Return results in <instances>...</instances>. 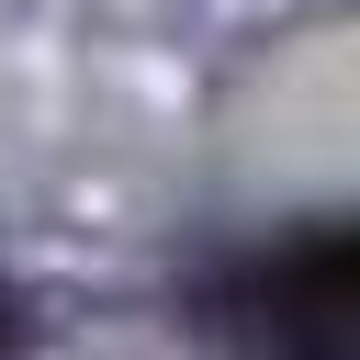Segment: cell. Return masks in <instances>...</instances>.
Wrapping results in <instances>:
<instances>
[{"label":"cell","instance_id":"cell-1","mask_svg":"<svg viewBox=\"0 0 360 360\" xmlns=\"http://www.w3.org/2000/svg\"><path fill=\"white\" fill-rule=\"evenodd\" d=\"M236 338L259 349H349L360 338V259L349 248H304V259H259L236 281Z\"/></svg>","mask_w":360,"mask_h":360},{"label":"cell","instance_id":"cell-2","mask_svg":"<svg viewBox=\"0 0 360 360\" xmlns=\"http://www.w3.org/2000/svg\"><path fill=\"white\" fill-rule=\"evenodd\" d=\"M0 338H22V304H11V292H0Z\"/></svg>","mask_w":360,"mask_h":360}]
</instances>
